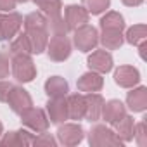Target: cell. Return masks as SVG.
Returning <instances> with one entry per match:
<instances>
[{
    "label": "cell",
    "instance_id": "1",
    "mask_svg": "<svg viewBox=\"0 0 147 147\" xmlns=\"http://www.w3.org/2000/svg\"><path fill=\"white\" fill-rule=\"evenodd\" d=\"M11 73L19 83H30L36 78V66L30 55H12Z\"/></svg>",
    "mask_w": 147,
    "mask_h": 147
},
{
    "label": "cell",
    "instance_id": "2",
    "mask_svg": "<svg viewBox=\"0 0 147 147\" xmlns=\"http://www.w3.org/2000/svg\"><path fill=\"white\" fill-rule=\"evenodd\" d=\"M47 55L54 62H64L71 52H73V43L66 35H52L47 42Z\"/></svg>",
    "mask_w": 147,
    "mask_h": 147
},
{
    "label": "cell",
    "instance_id": "3",
    "mask_svg": "<svg viewBox=\"0 0 147 147\" xmlns=\"http://www.w3.org/2000/svg\"><path fill=\"white\" fill-rule=\"evenodd\" d=\"M73 43L80 52H92L99 45V31L92 24H83L75 30V36H73Z\"/></svg>",
    "mask_w": 147,
    "mask_h": 147
},
{
    "label": "cell",
    "instance_id": "4",
    "mask_svg": "<svg viewBox=\"0 0 147 147\" xmlns=\"http://www.w3.org/2000/svg\"><path fill=\"white\" fill-rule=\"evenodd\" d=\"M19 116H21V123H23L26 128H30V130H33V131H36V133L47 131V128H49V125H50V121H49V118H47V113H45V109H42V107H33V106H30V107L24 109Z\"/></svg>",
    "mask_w": 147,
    "mask_h": 147
},
{
    "label": "cell",
    "instance_id": "5",
    "mask_svg": "<svg viewBox=\"0 0 147 147\" xmlns=\"http://www.w3.org/2000/svg\"><path fill=\"white\" fill-rule=\"evenodd\" d=\"M88 144L92 147H106V145H121L123 140L107 128L106 125H94L92 130L88 131Z\"/></svg>",
    "mask_w": 147,
    "mask_h": 147
},
{
    "label": "cell",
    "instance_id": "6",
    "mask_svg": "<svg viewBox=\"0 0 147 147\" xmlns=\"http://www.w3.org/2000/svg\"><path fill=\"white\" fill-rule=\"evenodd\" d=\"M23 26V16L19 12H2L0 14V42L12 40Z\"/></svg>",
    "mask_w": 147,
    "mask_h": 147
},
{
    "label": "cell",
    "instance_id": "7",
    "mask_svg": "<svg viewBox=\"0 0 147 147\" xmlns=\"http://www.w3.org/2000/svg\"><path fill=\"white\" fill-rule=\"evenodd\" d=\"M85 138V130L78 123H61L57 128V142L67 147L78 145Z\"/></svg>",
    "mask_w": 147,
    "mask_h": 147
},
{
    "label": "cell",
    "instance_id": "8",
    "mask_svg": "<svg viewBox=\"0 0 147 147\" xmlns=\"http://www.w3.org/2000/svg\"><path fill=\"white\" fill-rule=\"evenodd\" d=\"M87 66L90 67V71H95L99 75H106L113 69L114 61H113V55L106 49H99V50L94 49V52L87 59Z\"/></svg>",
    "mask_w": 147,
    "mask_h": 147
},
{
    "label": "cell",
    "instance_id": "9",
    "mask_svg": "<svg viewBox=\"0 0 147 147\" xmlns=\"http://www.w3.org/2000/svg\"><path fill=\"white\" fill-rule=\"evenodd\" d=\"M88 18H90V14L87 12V9L83 5L71 4V5L64 7V21H66L69 31H75L76 28L87 24L88 23Z\"/></svg>",
    "mask_w": 147,
    "mask_h": 147
},
{
    "label": "cell",
    "instance_id": "10",
    "mask_svg": "<svg viewBox=\"0 0 147 147\" xmlns=\"http://www.w3.org/2000/svg\"><path fill=\"white\" fill-rule=\"evenodd\" d=\"M45 113H47V118L50 123L54 125H61L64 123L67 118V104H66V97H54V99H49L47 102V107H45Z\"/></svg>",
    "mask_w": 147,
    "mask_h": 147
},
{
    "label": "cell",
    "instance_id": "11",
    "mask_svg": "<svg viewBox=\"0 0 147 147\" xmlns=\"http://www.w3.org/2000/svg\"><path fill=\"white\" fill-rule=\"evenodd\" d=\"M5 102L9 104V107H11L16 114H21L24 109H28L30 106H33L31 95H30L23 87H12Z\"/></svg>",
    "mask_w": 147,
    "mask_h": 147
},
{
    "label": "cell",
    "instance_id": "12",
    "mask_svg": "<svg viewBox=\"0 0 147 147\" xmlns=\"http://www.w3.org/2000/svg\"><path fill=\"white\" fill-rule=\"evenodd\" d=\"M140 82V73L133 66H119L114 71V83L121 88H133Z\"/></svg>",
    "mask_w": 147,
    "mask_h": 147
},
{
    "label": "cell",
    "instance_id": "13",
    "mask_svg": "<svg viewBox=\"0 0 147 147\" xmlns=\"http://www.w3.org/2000/svg\"><path fill=\"white\" fill-rule=\"evenodd\" d=\"M102 106H104V97L97 92H88L85 94V118L90 123H95L100 119V113H102Z\"/></svg>",
    "mask_w": 147,
    "mask_h": 147
},
{
    "label": "cell",
    "instance_id": "14",
    "mask_svg": "<svg viewBox=\"0 0 147 147\" xmlns=\"http://www.w3.org/2000/svg\"><path fill=\"white\" fill-rule=\"evenodd\" d=\"M123 116H126V106L118 100V99H111V100H104V106H102V113H100V118L109 123V125H114L118 123Z\"/></svg>",
    "mask_w": 147,
    "mask_h": 147
},
{
    "label": "cell",
    "instance_id": "15",
    "mask_svg": "<svg viewBox=\"0 0 147 147\" xmlns=\"http://www.w3.org/2000/svg\"><path fill=\"white\" fill-rule=\"evenodd\" d=\"M26 38L31 47V54H42L47 49L49 42V30L47 28H28L26 30Z\"/></svg>",
    "mask_w": 147,
    "mask_h": 147
},
{
    "label": "cell",
    "instance_id": "16",
    "mask_svg": "<svg viewBox=\"0 0 147 147\" xmlns=\"http://www.w3.org/2000/svg\"><path fill=\"white\" fill-rule=\"evenodd\" d=\"M102 87H104V78H102V75H99L95 71L83 73L76 82V88L80 92H85V94L99 92V90H102Z\"/></svg>",
    "mask_w": 147,
    "mask_h": 147
},
{
    "label": "cell",
    "instance_id": "17",
    "mask_svg": "<svg viewBox=\"0 0 147 147\" xmlns=\"http://www.w3.org/2000/svg\"><path fill=\"white\" fill-rule=\"evenodd\" d=\"M66 104H67V118L80 121L85 118V95L83 94H71L66 95Z\"/></svg>",
    "mask_w": 147,
    "mask_h": 147
},
{
    "label": "cell",
    "instance_id": "18",
    "mask_svg": "<svg viewBox=\"0 0 147 147\" xmlns=\"http://www.w3.org/2000/svg\"><path fill=\"white\" fill-rule=\"evenodd\" d=\"M126 106L133 113H142L147 109V88L145 87H133L126 95Z\"/></svg>",
    "mask_w": 147,
    "mask_h": 147
},
{
    "label": "cell",
    "instance_id": "19",
    "mask_svg": "<svg viewBox=\"0 0 147 147\" xmlns=\"http://www.w3.org/2000/svg\"><path fill=\"white\" fill-rule=\"evenodd\" d=\"M45 94L49 95V99H54V97H66L67 92H69V83L67 80H64L62 76H50L45 85Z\"/></svg>",
    "mask_w": 147,
    "mask_h": 147
},
{
    "label": "cell",
    "instance_id": "20",
    "mask_svg": "<svg viewBox=\"0 0 147 147\" xmlns=\"http://www.w3.org/2000/svg\"><path fill=\"white\" fill-rule=\"evenodd\" d=\"M99 42L106 50H116L125 43V36L119 30H102L99 35Z\"/></svg>",
    "mask_w": 147,
    "mask_h": 147
},
{
    "label": "cell",
    "instance_id": "21",
    "mask_svg": "<svg viewBox=\"0 0 147 147\" xmlns=\"http://www.w3.org/2000/svg\"><path fill=\"white\" fill-rule=\"evenodd\" d=\"M114 128H116V135L123 140V142H130V140H133V128H135V121H133V118L131 116H123L118 123H114L113 125Z\"/></svg>",
    "mask_w": 147,
    "mask_h": 147
},
{
    "label": "cell",
    "instance_id": "22",
    "mask_svg": "<svg viewBox=\"0 0 147 147\" xmlns=\"http://www.w3.org/2000/svg\"><path fill=\"white\" fill-rule=\"evenodd\" d=\"M100 30H119V31H123L125 30V19H123V16L119 12H116V11L107 12L100 19Z\"/></svg>",
    "mask_w": 147,
    "mask_h": 147
},
{
    "label": "cell",
    "instance_id": "23",
    "mask_svg": "<svg viewBox=\"0 0 147 147\" xmlns=\"http://www.w3.org/2000/svg\"><path fill=\"white\" fill-rule=\"evenodd\" d=\"M9 54L11 55H31V47L26 38V33H23L19 36L16 35V38H12V42L9 45Z\"/></svg>",
    "mask_w": 147,
    "mask_h": 147
},
{
    "label": "cell",
    "instance_id": "24",
    "mask_svg": "<svg viewBox=\"0 0 147 147\" xmlns=\"http://www.w3.org/2000/svg\"><path fill=\"white\" fill-rule=\"evenodd\" d=\"M33 2L38 5V9L47 18H55V16H61V12H62L61 0H33Z\"/></svg>",
    "mask_w": 147,
    "mask_h": 147
},
{
    "label": "cell",
    "instance_id": "25",
    "mask_svg": "<svg viewBox=\"0 0 147 147\" xmlns=\"http://www.w3.org/2000/svg\"><path fill=\"white\" fill-rule=\"evenodd\" d=\"M147 38V26L145 24H133L131 28H128L125 40L130 45H140L142 42H145Z\"/></svg>",
    "mask_w": 147,
    "mask_h": 147
},
{
    "label": "cell",
    "instance_id": "26",
    "mask_svg": "<svg viewBox=\"0 0 147 147\" xmlns=\"http://www.w3.org/2000/svg\"><path fill=\"white\" fill-rule=\"evenodd\" d=\"M47 30H49V35H67V31H69L62 14L55 16V18H47Z\"/></svg>",
    "mask_w": 147,
    "mask_h": 147
},
{
    "label": "cell",
    "instance_id": "27",
    "mask_svg": "<svg viewBox=\"0 0 147 147\" xmlns=\"http://www.w3.org/2000/svg\"><path fill=\"white\" fill-rule=\"evenodd\" d=\"M82 5L87 9L88 14L99 16V14L106 12V9H109L111 0H82Z\"/></svg>",
    "mask_w": 147,
    "mask_h": 147
},
{
    "label": "cell",
    "instance_id": "28",
    "mask_svg": "<svg viewBox=\"0 0 147 147\" xmlns=\"http://www.w3.org/2000/svg\"><path fill=\"white\" fill-rule=\"evenodd\" d=\"M23 26H24V30H28V28H47V18L42 11L40 12H30L23 19Z\"/></svg>",
    "mask_w": 147,
    "mask_h": 147
},
{
    "label": "cell",
    "instance_id": "29",
    "mask_svg": "<svg viewBox=\"0 0 147 147\" xmlns=\"http://www.w3.org/2000/svg\"><path fill=\"white\" fill-rule=\"evenodd\" d=\"M133 140L140 147L147 145V133H145V123L144 121H140V123L135 125V128H133Z\"/></svg>",
    "mask_w": 147,
    "mask_h": 147
},
{
    "label": "cell",
    "instance_id": "30",
    "mask_svg": "<svg viewBox=\"0 0 147 147\" xmlns=\"http://www.w3.org/2000/svg\"><path fill=\"white\" fill-rule=\"evenodd\" d=\"M0 145H4V147H16V145H21L19 133H18V131L2 133V137H0Z\"/></svg>",
    "mask_w": 147,
    "mask_h": 147
},
{
    "label": "cell",
    "instance_id": "31",
    "mask_svg": "<svg viewBox=\"0 0 147 147\" xmlns=\"http://www.w3.org/2000/svg\"><path fill=\"white\" fill-rule=\"evenodd\" d=\"M11 73V59H9V54L0 50V80H4L9 76Z\"/></svg>",
    "mask_w": 147,
    "mask_h": 147
},
{
    "label": "cell",
    "instance_id": "32",
    "mask_svg": "<svg viewBox=\"0 0 147 147\" xmlns=\"http://www.w3.org/2000/svg\"><path fill=\"white\" fill-rule=\"evenodd\" d=\"M55 144H57V140L47 131H40L38 137H35V140H33V145H55Z\"/></svg>",
    "mask_w": 147,
    "mask_h": 147
},
{
    "label": "cell",
    "instance_id": "33",
    "mask_svg": "<svg viewBox=\"0 0 147 147\" xmlns=\"http://www.w3.org/2000/svg\"><path fill=\"white\" fill-rule=\"evenodd\" d=\"M14 85L11 82H5V80H0V102H5L7 97H9V92Z\"/></svg>",
    "mask_w": 147,
    "mask_h": 147
},
{
    "label": "cell",
    "instance_id": "34",
    "mask_svg": "<svg viewBox=\"0 0 147 147\" xmlns=\"http://www.w3.org/2000/svg\"><path fill=\"white\" fill-rule=\"evenodd\" d=\"M19 133V140H21V145L26 147V145H33V140H35V135L30 133L28 130H18Z\"/></svg>",
    "mask_w": 147,
    "mask_h": 147
},
{
    "label": "cell",
    "instance_id": "35",
    "mask_svg": "<svg viewBox=\"0 0 147 147\" xmlns=\"http://www.w3.org/2000/svg\"><path fill=\"white\" fill-rule=\"evenodd\" d=\"M16 0H0V11L2 12H11L16 9Z\"/></svg>",
    "mask_w": 147,
    "mask_h": 147
},
{
    "label": "cell",
    "instance_id": "36",
    "mask_svg": "<svg viewBox=\"0 0 147 147\" xmlns=\"http://www.w3.org/2000/svg\"><path fill=\"white\" fill-rule=\"evenodd\" d=\"M121 2H123L126 7H138V5H142L144 0H121Z\"/></svg>",
    "mask_w": 147,
    "mask_h": 147
},
{
    "label": "cell",
    "instance_id": "37",
    "mask_svg": "<svg viewBox=\"0 0 147 147\" xmlns=\"http://www.w3.org/2000/svg\"><path fill=\"white\" fill-rule=\"evenodd\" d=\"M138 47V54H140V59H144L145 61V49H147V43L145 42H142L140 45H137Z\"/></svg>",
    "mask_w": 147,
    "mask_h": 147
},
{
    "label": "cell",
    "instance_id": "38",
    "mask_svg": "<svg viewBox=\"0 0 147 147\" xmlns=\"http://www.w3.org/2000/svg\"><path fill=\"white\" fill-rule=\"evenodd\" d=\"M2 133H4V126H2V123H0V137H2Z\"/></svg>",
    "mask_w": 147,
    "mask_h": 147
},
{
    "label": "cell",
    "instance_id": "39",
    "mask_svg": "<svg viewBox=\"0 0 147 147\" xmlns=\"http://www.w3.org/2000/svg\"><path fill=\"white\" fill-rule=\"evenodd\" d=\"M16 2H21V4H24V2H28V0H16Z\"/></svg>",
    "mask_w": 147,
    "mask_h": 147
}]
</instances>
